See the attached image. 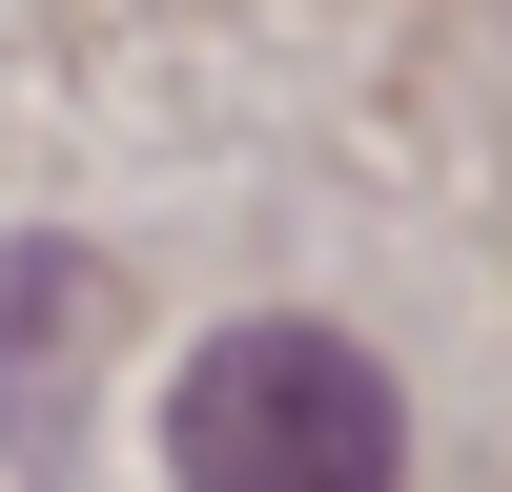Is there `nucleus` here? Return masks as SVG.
Returning a JSON list of instances; mask_svg holds the SVG:
<instances>
[{
    "label": "nucleus",
    "instance_id": "1",
    "mask_svg": "<svg viewBox=\"0 0 512 492\" xmlns=\"http://www.w3.org/2000/svg\"><path fill=\"white\" fill-rule=\"evenodd\" d=\"M164 472L185 492H390L410 410H390V369H369L349 328L246 308V328H205L185 390H164Z\"/></svg>",
    "mask_w": 512,
    "mask_h": 492
}]
</instances>
